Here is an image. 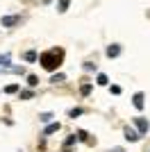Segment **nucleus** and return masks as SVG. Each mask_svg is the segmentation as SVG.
<instances>
[{
  "label": "nucleus",
  "instance_id": "nucleus-5",
  "mask_svg": "<svg viewBox=\"0 0 150 152\" xmlns=\"http://www.w3.org/2000/svg\"><path fill=\"white\" fill-rule=\"evenodd\" d=\"M125 139L134 143V141H139V139H141V134H139L137 129H132V127H125Z\"/></svg>",
  "mask_w": 150,
  "mask_h": 152
},
{
  "label": "nucleus",
  "instance_id": "nucleus-2",
  "mask_svg": "<svg viewBox=\"0 0 150 152\" xmlns=\"http://www.w3.org/2000/svg\"><path fill=\"white\" fill-rule=\"evenodd\" d=\"M0 66L7 70H12V73H23V68H14L12 64H9V55H0Z\"/></svg>",
  "mask_w": 150,
  "mask_h": 152
},
{
  "label": "nucleus",
  "instance_id": "nucleus-18",
  "mask_svg": "<svg viewBox=\"0 0 150 152\" xmlns=\"http://www.w3.org/2000/svg\"><path fill=\"white\" fill-rule=\"evenodd\" d=\"M39 118H41V121H43V123H48L50 118H52V114H41V116H39Z\"/></svg>",
  "mask_w": 150,
  "mask_h": 152
},
{
  "label": "nucleus",
  "instance_id": "nucleus-12",
  "mask_svg": "<svg viewBox=\"0 0 150 152\" xmlns=\"http://www.w3.org/2000/svg\"><path fill=\"white\" fill-rule=\"evenodd\" d=\"M98 84H100V86H107V84H109L107 75H102V73H100V75H98Z\"/></svg>",
  "mask_w": 150,
  "mask_h": 152
},
{
  "label": "nucleus",
  "instance_id": "nucleus-3",
  "mask_svg": "<svg viewBox=\"0 0 150 152\" xmlns=\"http://www.w3.org/2000/svg\"><path fill=\"white\" fill-rule=\"evenodd\" d=\"M21 23V16H2V27H14Z\"/></svg>",
  "mask_w": 150,
  "mask_h": 152
},
{
  "label": "nucleus",
  "instance_id": "nucleus-7",
  "mask_svg": "<svg viewBox=\"0 0 150 152\" xmlns=\"http://www.w3.org/2000/svg\"><path fill=\"white\" fill-rule=\"evenodd\" d=\"M118 55H121V45H118V43H112L109 48H107V57H109V59L118 57Z\"/></svg>",
  "mask_w": 150,
  "mask_h": 152
},
{
  "label": "nucleus",
  "instance_id": "nucleus-8",
  "mask_svg": "<svg viewBox=\"0 0 150 152\" xmlns=\"http://www.w3.org/2000/svg\"><path fill=\"white\" fill-rule=\"evenodd\" d=\"M68 5H71V0H59V2H57V12L64 14L66 9H68Z\"/></svg>",
  "mask_w": 150,
  "mask_h": 152
},
{
  "label": "nucleus",
  "instance_id": "nucleus-19",
  "mask_svg": "<svg viewBox=\"0 0 150 152\" xmlns=\"http://www.w3.org/2000/svg\"><path fill=\"white\" fill-rule=\"evenodd\" d=\"M109 152H125V150H123V148H112Z\"/></svg>",
  "mask_w": 150,
  "mask_h": 152
},
{
  "label": "nucleus",
  "instance_id": "nucleus-13",
  "mask_svg": "<svg viewBox=\"0 0 150 152\" xmlns=\"http://www.w3.org/2000/svg\"><path fill=\"white\" fill-rule=\"evenodd\" d=\"M27 84H30V86H37V84H39V77L37 75H30V77H27Z\"/></svg>",
  "mask_w": 150,
  "mask_h": 152
},
{
  "label": "nucleus",
  "instance_id": "nucleus-9",
  "mask_svg": "<svg viewBox=\"0 0 150 152\" xmlns=\"http://www.w3.org/2000/svg\"><path fill=\"white\" fill-rule=\"evenodd\" d=\"M57 129H59V123H50V125H48V127H46V129H43V134H46V136H48V134H55Z\"/></svg>",
  "mask_w": 150,
  "mask_h": 152
},
{
  "label": "nucleus",
  "instance_id": "nucleus-17",
  "mask_svg": "<svg viewBox=\"0 0 150 152\" xmlns=\"http://www.w3.org/2000/svg\"><path fill=\"white\" fill-rule=\"evenodd\" d=\"M32 95H34V93H32V91H23V93H21V98H23V100H30Z\"/></svg>",
  "mask_w": 150,
  "mask_h": 152
},
{
  "label": "nucleus",
  "instance_id": "nucleus-6",
  "mask_svg": "<svg viewBox=\"0 0 150 152\" xmlns=\"http://www.w3.org/2000/svg\"><path fill=\"white\" fill-rule=\"evenodd\" d=\"M146 95L143 93H134V95H132V104H134V107H137V109H143V104H146Z\"/></svg>",
  "mask_w": 150,
  "mask_h": 152
},
{
  "label": "nucleus",
  "instance_id": "nucleus-16",
  "mask_svg": "<svg viewBox=\"0 0 150 152\" xmlns=\"http://www.w3.org/2000/svg\"><path fill=\"white\" fill-rule=\"evenodd\" d=\"M82 68H84V70H87V73H91V70H96V64H84V66H82Z\"/></svg>",
  "mask_w": 150,
  "mask_h": 152
},
{
  "label": "nucleus",
  "instance_id": "nucleus-10",
  "mask_svg": "<svg viewBox=\"0 0 150 152\" xmlns=\"http://www.w3.org/2000/svg\"><path fill=\"white\" fill-rule=\"evenodd\" d=\"M64 80H66V77H64V73H57V75L50 77V82H52V84H59V82H64Z\"/></svg>",
  "mask_w": 150,
  "mask_h": 152
},
{
  "label": "nucleus",
  "instance_id": "nucleus-15",
  "mask_svg": "<svg viewBox=\"0 0 150 152\" xmlns=\"http://www.w3.org/2000/svg\"><path fill=\"white\" fill-rule=\"evenodd\" d=\"M16 91H18V86H16V84H9L5 89V93H16Z\"/></svg>",
  "mask_w": 150,
  "mask_h": 152
},
{
  "label": "nucleus",
  "instance_id": "nucleus-1",
  "mask_svg": "<svg viewBox=\"0 0 150 152\" xmlns=\"http://www.w3.org/2000/svg\"><path fill=\"white\" fill-rule=\"evenodd\" d=\"M39 61H41V66H43L46 70H57L64 61V50L62 48H50V50H46L43 55L39 57Z\"/></svg>",
  "mask_w": 150,
  "mask_h": 152
},
{
  "label": "nucleus",
  "instance_id": "nucleus-11",
  "mask_svg": "<svg viewBox=\"0 0 150 152\" xmlns=\"http://www.w3.org/2000/svg\"><path fill=\"white\" fill-rule=\"evenodd\" d=\"M25 61H37V52L27 50V52H25Z\"/></svg>",
  "mask_w": 150,
  "mask_h": 152
},
{
  "label": "nucleus",
  "instance_id": "nucleus-4",
  "mask_svg": "<svg viewBox=\"0 0 150 152\" xmlns=\"http://www.w3.org/2000/svg\"><path fill=\"white\" fill-rule=\"evenodd\" d=\"M134 125H137V129H139L141 136L148 134V121H146V118H134Z\"/></svg>",
  "mask_w": 150,
  "mask_h": 152
},
{
  "label": "nucleus",
  "instance_id": "nucleus-14",
  "mask_svg": "<svg viewBox=\"0 0 150 152\" xmlns=\"http://www.w3.org/2000/svg\"><path fill=\"white\" fill-rule=\"evenodd\" d=\"M80 114H82V109H80V107H75V109H71V111H68L71 118H75V116H80Z\"/></svg>",
  "mask_w": 150,
  "mask_h": 152
}]
</instances>
